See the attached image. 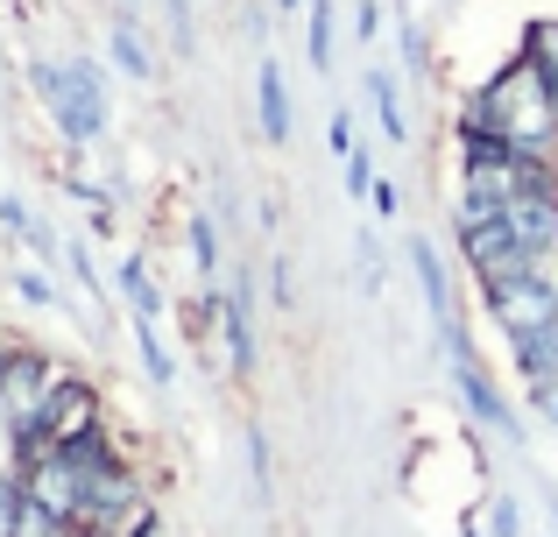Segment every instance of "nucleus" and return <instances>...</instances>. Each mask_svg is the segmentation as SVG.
<instances>
[{"label":"nucleus","instance_id":"f257e3e1","mask_svg":"<svg viewBox=\"0 0 558 537\" xmlns=\"http://www.w3.org/2000/svg\"><path fill=\"white\" fill-rule=\"evenodd\" d=\"M460 121H474V127H488V135H502L517 156L558 163V85L531 64V57H517V64H509L495 85H481L474 107H466Z\"/></svg>","mask_w":558,"mask_h":537},{"label":"nucleus","instance_id":"f03ea898","mask_svg":"<svg viewBox=\"0 0 558 537\" xmlns=\"http://www.w3.org/2000/svg\"><path fill=\"white\" fill-rule=\"evenodd\" d=\"M28 78H36V93H43V107H50V121L64 127V142H99V127H107V85H99L93 64H71V71L36 64Z\"/></svg>","mask_w":558,"mask_h":537},{"label":"nucleus","instance_id":"7ed1b4c3","mask_svg":"<svg viewBox=\"0 0 558 537\" xmlns=\"http://www.w3.org/2000/svg\"><path fill=\"white\" fill-rule=\"evenodd\" d=\"M495 304V326L509 340H531V332H551L558 326V276H517V283L488 290Z\"/></svg>","mask_w":558,"mask_h":537},{"label":"nucleus","instance_id":"20e7f679","mask_svg":"<svg viewBox=\"0 0 558 537\" xmlns=\"http://www.w3.org/2000/svg\"><path fill=\"white\" fill-rule=\"evenodd\" d=\"M121 297H128V318H135V340H142L149 375H156V382H170V375H178V361H170V346H163V297L149 290V269H142L135 255L121 263Z\"/></svg>","mask_w":558,"mask_h":537},{"label":"nucleus","instance_id":"39448f33","mask_svg":"<svg viewBox=\"0 0 558 537\" xmlns=\"http://www.w3.org/2000/svg\"><path fill=\"white\" fill-rule=\"evenodd\" d=\"M446 354H452V389H460V396L474 403V417H481V425H495V431H509V439H523L517 411H509V403L488 389V375H481V361L466 354V340H446Z\"/></svg>","mask_w":558,"mask_h":537},{"label":"nucleus","instance_id":"423d86ee","mask_svg":"<svg viewBox=\"0 0 558 537\" xmlns=\"http://www.w3.org/2000/svg\"><path fill=\"white\" fill-rule=\"evenodd\" d=\"M219 332H227L233 375H247L255 368V283H247V269H233V297H219Z\"/></svg>","mask_w":558,"mask_h":537},{"label":"nucleus","instance_id":"0eeeda50","mask_svg":"<svg viewBox=\"0 0 558 537\" xmlns=\"http://www.w3.org/2000/svg\"><path fill=\"white\" fill-rule=\"evenodd\" d=\"M410 269H417V283H424V304H432V318H438V332L452 340V297H446V263H438V248L432 241H410Z\"/></svg>","mask_w":558,"mask_h":537},{"label":"nucleus","instance_id":"6e6552de","mask_svg":"<svg viewBox=\"0 0 558 537\" xmlns=\"http://www.w3.org/2000/svg\"><path fill=\"white\" fill-rule=\"evenodd\" d=\"M255 93H262V135L290 142V85H283V64H262Z\"/></svg>","mask_w":558,"mask_h":537},{"label":"nucleus","instance_id":"1a4fd4ad","mask_svg":"<svg viewBox=\"0 0 558 537\" xmlns=\"http://www.w3.org/2000/svg\"><path fill=\"white\" fill-rule=\"evenodd\" d=\"M509 346H517V368H523V382H531V389L558 382V326L551 332H531V340H509Z\"/></svg>","mask_w":558,"mask_h":537},{"label":"nucleus","instance_id":"9d476101","mask_svg":"<svg viewBox=\"0 0 558 537\" xmlns=\"http://www.w3.org/2000/svg\"><path fill=\"white\" fill-rule=\"evenodd\" d=\"M368 99H375V113H381V135H389V142H410V113H403V99H396V78H389V71H368Z\"/></svg>","mask_w":558,"mask_h":537},{"label":"nucleus","instance_id":"9b49d317","mask_svg":"<svg viewBox=\"0 0 558 537\" xmlns=\"http://www.w3.org/2000/svg\"><path fill=\"white\" fill-rule=\"evenodd\" d=\"M14 537H85V524H71V516H57V510H43V502H28V496H22Z\"/></svg>","mask_w":558,"mask_h":537},{"label":"nucleus","instance_id":"f8f14e48","mask_svg":"<svg viewBox=\"0 0 558 537\" xmlns=\"http://www.w3.org/2000/svg\"><path fill=\"white\" fill-rule=\"evenodd\" d=\"M113 57H121V71H128V78H149V50H142V36H135V22H128V14H121V22H113Z\"/></svg>","mask_w":558,"mask_h":537},{"label":"nucleus","instance_id":"ddd939ff","mask_svg":"<svg viewBox=\"0 0 558 537\" xmlns=\"http://www.w3.org/2000/svg\"><path fill=\"white\" fill-rule=\"evenodd\" d=\"M523 57H531V64L558 85V22H537V28H531V42H523Z\"/></svg>","mask_w":558,"mask_h":537},{"label":"nucleus","instance_id":"4468645a","mask_svg":"<svg viewBox=\"0 0 558 537\" xmlns=\"http://www.w3.org/2000/svg\"><path fill=\"white\" fill-rule=\"evenodd\" d=\"M191 255H198L205 283H219V227L213 220H191Z\"/></svg>","mask_w":558,"mask_h":537},{"label":"nucleus","instance_id":"2eb2a0df","mask_svg":"<svg viewBox=\"0 0 558 537\" xmlns=\"http://www.w3.org/2000/svg\"><path fill=\"white\" fill-rule=\"evenodd\" d=\"M312 64H332V0H312Z\"/></svg>","mask_w":558,"mask_h":537},{"label":"nucleus","instance_id":"dca6fc26","mask_svg":"<svg viewBox=\"0 0 558 537\" xmlns=\"http://www.w3.org/2000/svg\"><path fill=\"white\" fill-rule=\"evenodd\" d=\"M8 290H14V297H28V304H43V312H57V304H64L50 283H43V276H28V269H8Z\"/></svg>","mask_w":558,"mask_h":537},{"label":"nucleus","instance_id":"f3484780","mask_svg":"<svg viewBox=\"0 0 558 537\" xmlns=\"http://www.w3.org/2000/svg\"><path fill=\"white\" fill-rule=\"evenodd\" d=\"M375 192V170H368V149H347V198Z\"/></svg>","mask_w":558,"mask_h":537},{"label":"nucleus","instance_id":"a211bd4d","mask_svg":"<svg viewBox=\"0 0 558 537\" xmlns=\"http://www.w3.org/2000/svg\"><path fill=\"white\" fill-rule=\"evenodd\" d=\"M488 530H495V537H523V510H517V502L502 496V502L488 510Z\"/></svg>","mask_w":558,"mask_h":537},{"label":"nucleus","instance_id":"6ab92c4d","mask_svg":"<svg viewBox=\"0 0 558 537\" xmlns=\"http://www.w3.org/2000/svg\"><path fill=\"white\" fill-rule=\"evenodd\" d=\"M347 149H361V142H354V113H347V107H332V156L347 163Z\"/></svg>","mask_w":558,"mask_h":537},{"label":"nucleus","instance_id":"aec40b11","mask_svg":"<svg viewBox=\"0 0 558 537\" xmlns=\"http://www.w3.org/2000/svg\"><path fill=\"white\" fill-rule=\"evenodd\" d=\"M375 212H381V220H396V212H403V192H396V184H375Z\"/></svg>","mask_w":558,"mask_h":537},{"label":"nucleus","instance_id":"412c9836","mask_svg":"<svg viewBox=\"0 0 558 537\" xmlns=\"http://www.w3.org/2000/svg\"><path fill=\"white\" fill-rule=\"evenodd\" d=\"M14 354H22V346H8V340H0V396H8V375H14Z\"/></svg>","mask_w":558,"mask_h":537},{"label":"nucleus","instance_id":"4be33fe9","mask_svg":"<svg viewBox=\"0 0 558 537\" xmlns=\"http://www.w3.org/2000/svg\"><path fill=\"white\" fill-rule=\"evenodd\" d=\"M85 537H128V530H85Z\"/></svg>","mask_w":558,"mask_h":537},{"label":"nucleus","instance_id":"5701e85b","mask_svg":"<svg viewBox=\"0 0 558 537\" xmlns=\"http://www.w3.org/2000/svg\"><path fill=\"white\" fill-rule=\"evenodd\" d=\"M283 8H298V0H283Z\"/></svg>","mask_w":558,"mask_h":537}]
</instances>
